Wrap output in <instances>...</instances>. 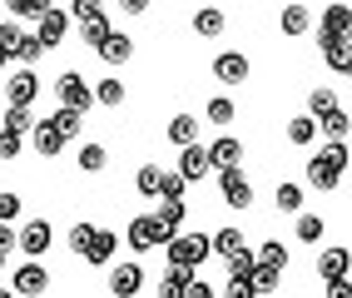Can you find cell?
I'll list each match as a JSON object with an SVG mask.
<instances>
[{
  "mask_svg": "<svg viewBox=\"0 0 352 298\" xmlns=\"http://www.w3.org/2000/svg\"><path fill=\"white\" fill-rule=\"evenodd\" d=\"M347 159H352V154H347L342 140H327V145L308 159V184H313V189H338L342 174H347Z\"/></svg>",
  "mask_w": 352,
  "mask_h": 298,
  "instance_id": "obj_1",
  "label": "cell"
},
{
  "mask_svg": "<svg viewBox=\"0 0 352 298\" xmlns=\"http://www.w3.org/2000/svg\"><path fill=\"white\" fill-rule=\"evenodd\" d=\"M164 259L184 264V268H199V264L214 259V239H208V234H184V228H179V234L164 244Z\"/></svg>",
  "mask_w": 352,
  "mask_h": 298,
  "instance_id": "obj_2",
  "label": "cell"
},
{
  "mask_svg": "<svg viewBox=\"0 0 352 298\" xmlns=\"http://www.w3.org/2000/svg\"><path fill=\"white\" fill-rule=\"evenodd\" d=\"M174 234L159 224V214H134L129 219V228H124V244L134 248V254H149V248H164Z\"/></svg>",
  "mask_w": 352,
  "mask_h": 298,
  "instance_id": "obj_3",
  "label": "cell"
},
{
  "mask_svg": "<svg viewBox=\"0 0 352 298\" xmlns=\"http://www.w3.org/2000/svg\"><path fill=\"white\" fill-rule=\"evenodd\" d=\"M55 105H69V109L89 114V105H95V85H89L80 70H65V75L55 80Z\"/></svg>",
  "mask_w": 352,
  "mask_h": 298,
  "instance_id": "obj_4",
  "label": "cell"
},
{
  "mask_svg": "<svg viewBox=\"0 0 352 298\" xmlns=\"http://www.w3.org/2000/svg\"><path fill=\"white\" fill-rule=\"evenodd\" d=\"M10 288H15V298H40L45 288H50V273H45L40 259H25V264H15Z\"/></svg>",
  "mask_w": 352,
  "mask_h": 298,
  "instance_id": "obj_5",
  "label": "cell"
},
{
  "mask_svg": "<svg viewBox=\"0 0 352 298\" xmlns=\"http://www.w3.org/2000/svg\"><path fill=\"white\" fill-rule=\"evenodd\" d=\"M35 95H40V75H35V65H15L10 80H6V100L30 109V105H35Z\"/></svg>",
  "mask_w": 352,
  "mask_h": 298,
  "instance_id": "obj_6",
  "label": "cell"
},
{
  "mask_svg": "<svg viewBox=\"0 0 352 298\" xmlns=\"http://www.w3.org/2000/svg\"><path fill=\"white\" fill-rule=\"evenodd\" d=\"M219 199L228 204V209H248V204H253V184L243 179L239 164H233V169H219Z\"/></svg>",
  "mask_w": 352,
  "mask_h": 298,
  "instance_id": "obj_7",
  "label": "cell"
},
{
  "mask_svg": "<svg viewBox=\"0 0 352 298\" xmlns=\"http://www.w3.org/2000/svg\"><path fill=\"white\" fill-rule=\"evenodd\" d=\"M69 20H75V15H69V10H60V6H50V10H45V15L35 20V35H40V45H45V50H60V40L69 35Z\"/></svg>",
  "mask_w": 352,
  "mask_h": 298,
  "instance_id": "obj_8",
  "label": "cell"
},
{
  "mask_svg": "<svg viewBox=\"0 0 352 298\" xmlns=\"http://www.w3.org/2000/svg\"><path fill=\"white\" fill-rule=\"evenodd\" d=\"M144 264H114L109 268V293L114 298H139V288H144Z\"/></svg>",
  "mask_w": 352,
  "mask_h": 298,
  "instance_id": "obj_9",
  "label": "cell"
},
{
  "mask_svg": "<svg viewBox=\"0 0 352 298\" xmlns=\"http://www.w3.org/2000/svg\"><path fill=\"white\" fill-rule=\"evenodd\" d=\"M179 174L184 179H189V184H199V179H208V174H214V159H208V145H184L179 149Z\"/></svg>",
  "mask_w": 352,
  "mask_h": 298,
  "instance_id": "obj_10",
  "label": "cell"
},
{
  "mask_svg": "<svg viewBox=\"0 0 352 298\" xmlns=\"http://www.w3.org/2000/svg\"><path fill=\"white\" fill-rule=\"evenodd\" d=\"M50 244H55V228L45 224V219H30V224H20V254H25V259H40V254H50Z\"/></svg>",
  "mask_w": 352,
  "mask_h": 298,
  "instance_id": "obj_11",
  "label": "cell"
},
{
  "mask_svg": "<svg viewBox=\"0 0 352 298\" xmlns=\"http://www.w3.org/2000/svg\"><path fill=\"white\" fill-rule=\"evenodd\" d=\"M214 80L243 85V80H248V55H243V50H219V55H214Z\"/></svg>",
  "mask_w": 352,
  "mask_h": 298,
  "instance_id": "obj_12",
  "label": "cell"
},
{
  "mask_svg": "<svg viewBox=\"0 0 352 298\" xmlns=\"http://www.w3.org/2000/svg\"><path fill=\"white\" fill-rule=\"evenodd\" d=\"M30 140H35V154L40 159H55L69 140H65V134H60V125L55 120H35V129H30Z\"/></svg>",
  "mask_w": 352,
  "mask_h": 298,
  "instance_id": "obj_13",
  "label": "cell"
},
{
  "mask_svg": "<svg viewBox=\"0 0 352 298\" xmlns=\"http://www.w3.org/2000/svg\"><path fill=\"white\" fill-rule=\"evenodd\" d=\"M318 50H322V65H327V70L347 75V60H352V40H342V35H318Z\"/></svg>",
  "mask_w": 352,
  "mask_h": 298,
  "instance_id": "obj_14",
  "label": "cell"
},
{
  "mask_svg": "<svg viewBox=\"0 0 352 298\" xmlns=\"http://www.w3.org/2000/svg\"><path fill=\"white\" fill-rule=\"evenodd\" d=\"M318 35H342V40H352V6L333 0V6L322 10V20H318Z\"/></svg>",
  "mask_w": 352,
  "mask_h": 298,
  "instance_id": "obj_15",
  "label": "cell"
},
{
  "mask_svg": "<svg viewBox=\"0 0 352 298\" xmlns=\"http://www.w3.org/2000/svg\"><path fill=\"white\" fill-rule=\"evenodd\" d=\"M208 159H214V174L219 169H233L243 159V140H233V134H219L214 145H208Z\"/></svg>",
  "mask_w": 352,
  "mask_h": 298,
  "instance_id": "obj_16",
  "label": "cell"
},
{
  "mask_svg": "<svg viewBox=\"0 0 352 298\" xmlns=\"http://www.w3.org/2000/svg\"><path fill=\"white\" fill-rule=\"evenodd\" d=\"M308 25H313V15H308V6H298V0H293V6H283V10H278V30H283L288 40L308 35Z\"/></svg>",
  "mask_w": 352,
  "mask_h": 298,
  "instance_id": "obj_17",
  "label": "cell"
},
{
  "mask_svg": "<svg viewBox=\"0 0 352 298\" xmlns=\"http://www.w3.org/2000/svg\"><path fill=\"white\" fill-rule=\"evenodd\" d=\"M194 273H199V268L169 264V273L159 279V298H184V293H189V284H194Z\"/></svg>",
  "mask_w": 352,
  "mask_h": 298,
  "instance_id": "obj_18",
  "label": "cell"
},
{
  "mask_svg": "<svg viewBox=\"0 0 352 298\" xmlns=\"http://www.w3.org/2000/svg\"><path fill=\"white\" fill-rule=\"evenodd\" d=\"M228 30V15L219 10V6H204V10H194V35H204V40H219Z\"/></svg>",
  "mask_w": 352,
  "mask_h": 298,
  "instance_id": "obj_19",
  "label": "cell"
},
{
  "mask_svg": "<svg viewBox=\"0 0 352 298\" xmlns=\"http://www.w3.org/2000/svg\"><path fill=\"white\" fill-rule=\"evenodd\" d=\"M347 268H352V254L342 244H333V248H322V254H318V273H322V279H342Z\"/></svg>",
  "mask_w": 352,
  "mask_h": 298,
  "instance_id": "obj_20",
  "label": "cell"
},
{
  "mask_svg": "<svg viewBox=\"0 0 352 298\" xmlns=\"http://www.w3.org/2000/svg\"><path fill=\"white\" fill-rule=\"evenodd\" d=\"M114 248H120V234L100 228V234H95V244H89V254H85V264H95V268H109V264H114Z\"/></svg>",
  "mask_w": 352,
  "mask_h": 298,
  "instance_id": "obj_21",
  "label": "cell"
},
{
  "mask_svg": "<svg viewBox=\"0 0 352 298\" xmlns=\"http://www.w3.org/2000/svg\"><path fill=\"white\" fill-rule=\"evenodd\" d=\"M100 60H104V65H129V60H134V35H124V30H114V35L104 40V50H100Z\"/></svg>",
  "mask_w": 352,
  "mask_h": 298,
  "instance_id": "obj_22",
  "label": "cell"
},
{
  "mask_svg": "<svg viewBox=\"0 0 352 298\" xmlns=\"http://www.w3.org/2000/svg\"><path fill=\"white\" fill-rule=\"evenodd\" d=\"M164 134H169V145H179V149H184V145H194V140H199V120H194V114H174Z\"/></svg>",
  "mask_w": 352,
  "mask_h": 298,
  "instance_id": "obj_23",
  "label": "cell"
},
{
  "mask_svg": "<svg viewBox=\"0 0 352 298\" xmlns=\"http://www.w3.org/2000/svg\"><path fill=\"white\" fill-rule=\"evenodd\" d=\"M318 140V114H298V120H288V145L308 149Z\"/></svg>",
  "mask_w": 352,
  "mask_h": 298,
  "instance_id": "obj_24",
  "label": "cell"
},
{
  "mask_svg": "<svg viewBox=\"0 0 352 298\" xmlns=\"http://www.w3.org/2000/svg\"><path fill=\"white\" fill-rule=\"evenodd\" d=\"M347 129H352V120H347L342 105L327 109V114H318V134H327V140H347Z\"/></svg>",
  "mask_w": 352,
  "mask_h": 298,
  "instance_id": "obj_25",
  "label": "cell"
},
{
  "mask_svg": "<svg viewBox=\"0 0 352 298\" xmlns=\"http://www.w3.org/2000/svg\"><path fill=\"white\" fill-rule=\"evenodd\" d=\"M184 219H189V204H184V199H159V224L169 228V234H179Z\"/></svg>",
  "mask_w": 352,
  "mask_h": 298,
  "instance_id": "obj_26",
  "label": "cell"
},
{
  "mask_svg": "<svg viewBox=\"0 0 352 298\" xmlns=\"http://www.w3.org/2000/svg\"><path fill=\"white\" fill-rule=\"evenodd\" d=\"M159 184H164V169L159 164H139L134 169V189L144 194V199H159Z\"/></svg>",
  "mask_w": 352,
  "mask_h": 298,
  "instance_id": "obj_27",
  "label": "cell"
},
{
  "mask_svg": "<svg viewBox=\"0 0 352 298\" xmlns=\"http://www.w3.org/2000/svg\"><path fill=\"white\" fill-rule=\"evenodd\" d=\"M258 264H268V268L283 273L288 268V244L283 239H263V244H258Z\"/></svg>",
  "mask_w": 352,
  "mask_h": 298,
  "instance_id": "obj_28",
  "label": "cell"
},
{
  "mask_svg": "<svg viewBox=\"0 0 352 298\" xmlns=\"http://www.w3.org/2000/svg\"><path fill=\"white\" fill-rule=\"evenodd\" d=\"M208 239H214V254L219 259H233V254H239V248H243V228H219V234H208Z\"/></svg>",
  "mask_w": 352,
  "mask_h": 298,
  "instance_id": "obj_29",
  "label": "cell"
},
{
  "mask_svg": "<svg viewBox=\"0 0 352 298\" xmlns=\"http://www.w3.org/2000/svg\"><path fill=\"white\" fill-rule=\"evenodd\" d=\"M75 164H80L85 174H100V169L109 164V149H104V145H80V154H75Z\"/></svg>",
  "mask_w": 352,
  "mask_h": 298,
  "instance_id": "obj_30",
  "label": "cell"
},
{
  "mask_svg": "<svg viewBox=\"0 0 352 298\" xmlns=\"http://www.w3.org/2000/svg\"><path fill=\"white\" fill-rule=\"evenodd\" d=\"M233 114H239V109H233V100H228V95H214V100H208V109H204V120L214 125V129H223V125H233Z\"/></svg>",
  "mask_w": 352,
  "mask_h": 298,
  "instance_id": "obj_31",
  "label": "cell"
},
{
  "mask_svg": "<svg viewBox=\"0 0 352 298\" xmlns=\"http://www.w3.org/2000/svg\"><path fill=\"white\" fill-rule=\"evenodd\" d=\"M50 120L60 125V134H65V140H75V134L85 129V114H80V109H69V105H55V114H50Z\"/></svg>",
  "mask_w": 352,
  "mask_h": 298,
  "instance_id": "obj_32",
  "label": "cell"
},
{
  "mask_svg": "<svg viewBox=\"0 0 352 298\" xmlns=\"http://www.w3.org/2000/svg\"><path fill=\"white\" fill-rule=\"evenodd\" d=\"M273 204H278V214H302V189L298 184H278V194H273Z\"/></svg>",
  "mask_w": 352,
  "mask_h": 298,
  "instance_id": "obj_33",
  "label": "cell"
},
{
  "mask_svg": "<svg viewBox=\"0 0 352 298\" xmlns=\"http://www.w3.org/2000/svg\"><path fill=\"white\" fill-rule=\"evenodd\" d=\"M114 35V25H109V15H100V20H89V25H85V45H89V50H104V40Z\"/></svg>",
  "mask_w": 352,
  "mask_h": 298,
  "instance_id": "obj_34",
  "label": "cell"
},
{
  "mask_svg": "<svg viewBox=\"0 0 352 298\" xmlns=\"http://www.w3.org/2000/svg\"><path fill=\"white\" fill-rule=\"evenodd\" d=\"M40 55H45V45H40V35H20V45H15V65H40Z\"/></svg>",
  "mask_w": 352,
  "mask_h": 298,
  "instance_id": "obj_35",
  "label": "cell"
},
{
  "mask_svg": "<svg viewBox=\"0 0 352 298\" xmlns=\"http://www.w3.org/2000/svg\"><path fill=\"white\" fill-rule=\"evenodd\" d=\"M95 105H104V109L124 105V80H100L95 85Z\"/></svg>",
  "mask_w": 352,
  "mask_h": 298,
  "instance_id": "obj_36",
  "label": "cell"
},
{
  "mask_svg": "<svg viewBox=\"0 0 352 298\" xmlns=\"http://www.w3.org/2000/svg\"><path fill=\"white\" fill-rule=\"evenodd\" d=\"M6 6H10V20H40L50 10V0H6Z\"/></svg>",
  "mask_w": 352,
  "mask_h": 298,
  "instance_id": "obj_37",
  "label": "cell"
},
{
  "mask_svg": "<svg viewBox=\"0 0 352 298\" xmlns=\"http://www.w3.org/2000/svg\"><path fill=\"white\" fill-rule=\"evenodd\" d=\"M293 219H298V244H318V239H322V228H327L318 214H293Z\"/></svg>",
  "mask_w": 352,
  "mask_h": 298,
  "instance_id": "obj_38",
  "label": "cell"
},
{
  "mask_svg": "<svg viewBox=\"0 0 352 298\" xmlns=\"http://www.w3.org/2000/svg\"><path fill=\"white\" fill-rule=\"evenodd\" d=\"M95 234H100V224H75V228H69V248H75V254L85 259V254H89V244H95Z\"/></svg>",
  "mask_w": 352,
  "mask_h": 298,
  "instance_id": "obj_39",
  "label": "cell"
},
{
  "mask_svg": "<svg viewBox=\"0 0 352 298\" xmlns=\"http://www.w3.org/2000/svg\"><path fill=\"white\" fill-rule=\"evenodd\" d=\"M248 279H253V288H258V293H273L278 284H283V273H278V268H268V264H253V273H248Z\"/></svg>",
  "mask_w": 352,
  "mask_h": 298,
  "instance_id": "obj_40",
  "label": "cell"
},
{
  "mask_svg": "<svg viewBox=\"0 0 352 298\" xmlns=\"http://www.w3.org/2000/svg\"><path fill=\"white\" fill-rule=\"evenodd\" d=\"M6 129H15V134H30V129H35V114H30L25 105H10V109H6Z\"/></svg>",
  "mask_w": 352,
  "mask_h": 298,
  "instance_id": "obj_41",
  "label": "cell"
},
{
  "mask_svg": "<svg viewBox=\"0 0 352 298\" xmlns=\"http://www.w3.org/2000/svg\"><path fill=\"white\" fill-rule=\"evenodd\" d=\"M69 15H75L80 25H89V20L104 15V6H100V0H69Z\"/></svg>",
  "mask_w": 352,
  "mask_h": 298,
  "instance_id": "obj_42",
  "label": "cell"
},
{
  "mask_svg": "<svg viewBox=\"0 0 352 298\" xmlns=\"http://www.w3.org/2000/svg\"><path fill=\"white\" fill-rule=\"evenodd\" d=\"M20 145H25V134H15L0 125V159H20Z\"/></svg>",
  "mask_w": 352,
  "mask_h": 298,
  "instance_id": "obj_43",
  "label": "cell"
},
{
  "mask_svg": "<svg viewBox=\"0 0 352 298\" xmlns=\"http://www.w3.org/2000/svg\"><path fill=\"white\" fill-rule=\"evenodd\" d=\"M20 35H25V30H20V20H6V25H0V50H6L10 60H15V45H20Z\"/></svg>",
  "mask_w": 352,
  "mask_h": 298,
  "instance_id": "obj_44",
  "label": "cell"
},
{
  "mask_svg": "<svg viewBox=\"0 0 352 298\" xmlns=\"http://www.w3.org/2000/svg\"><path fill=\"white\" fill-rule=\"evenodd\" d=\"M327 109H338V95H333V89H313V95H308V114H327Z\"/></svg>",
  "mask_w": 352,
  "mask_h": 298,
  "instance_id": "obj_45",
  "label": "cell"
},
{
  "mask_svg": "<svg viewBox=\"0 0 352 298\" xmlns=\"http://www.w3.org/2000/svg\"><path fill=\"white\" fill-rule=\"evenodd\" d=\"M223 298H258V288H253V279H239V273H228Z\"/></svg>",
  "mask_w": 352,
  "mask_h": 298,
  "instance_id": "obj_46",
  "label": "cell"
},
{
  "mask_svg": "<svg viewBox=\"0 0 352 298\" xmlns=\"http://www.w3.org/2000/svg\"><path fill=\"white\" fill-rule=\"evenodd\" d=\"M184 189H189V179H184V174H164L159 199H184Z\"/></svg>",
  "mask_w": 352,
  "mask_h": 298,
  "instance_id": "obj_47",
  "label": "cell"
},
{
  "mask_svg": "<svg viewBox=\"0 0 352 298\" xmlns=\"http://www.w3.org/2000/svg\"><path fill=\"white\" fill-rule=\"evenodd\" d=\"M15 214H20V194L0 189V224H15Z\"/></svg>",
  "mask_w": 352,
  "mask_h": 298,
  "instance_id": "obj_48",
  "label": "cell"
},
{
  "mask_svg": "<svg viewBox=\"0 0 352 298\" xmlns=\"http://www.w3.org/2000/svg\"><path fill=\"white\" fill-rule=\"evenodd\" d=\"M322 298H352V279H322Z\"/></svg>",
  "mask_w": 352,
  "mask_h": 298,
  "instance_id": "obj_49",
  "label": "cell"
},
{
  "mask_svg": "<svg viewBox=\"0 0 352 298\" xmlns=\"http://www.w3.org/2000/svg\"><path fill=\"white\" fill-rule=\"evenodd\" d=\"M15 248H20V234L10 224H0V254H15Z\"/></svg>",
  "mask_w": 352,
  "mask_h": 298,
  "instance_id": "obj_50",
  "label": "cell"
},
{
  "mask_svg": "<svg viewBox=\"0 0 352 298\" xmlns=\"http://www.w3.org/2000/svg\"><path fill=\"white\" fill-rule=\"evenodd\" d=\"M184 298H214V284H208V279H199V273H194V284H189V293H184Z\"/></svg>",
  "mask_w": 352,
  "mask_h": 298,
  "instance_id": "obj_51",
  "label": "cell"
},
{
  "mask_svg": "<svg viewBox=\"0 0 352 298\" xmlns=\"http://www.w3.org/2000/svg\"><path fill=\"white\" fill-rule=\"evenodd\" d=\"M120 10H124V15H144L149 0H120Z\"/></svg>",
  "mask_w": 352,
  "mask_h": 298,
  "instance_id": "obj_52",
  "label": "cell"
},
{
  "mask_svg": "<svg viewBox=\"0 0 352 298\" xmlns=\"http://www.w3.org/2000/svg\"><path fill=\"white\" fill-rule=\"evenodd\" d=\"M6 65H15V60H10V55H6V50H0V75H6Z\"/></svg>",
  "mask_w": 352,
  "mask_h": 298,
  "instance_id": "obj_53",
  "label": "cell"
},
{
  "mask_svg": "<svg viewBox=\"0 0 352 298\" xmlns=\"http://www.w3.org/2000/svg\"><path fill=\"white\" fill-rule=\"evenodd\" d=\"M0 298H15V288H0Z\"/></svg>",
  "mask_w": 352,
  "mask_h": 298,
  "instance_id": "obj_54",
  "label": "cell"
},
{
  "mask_svg": "<svg viewBox=\"0 0 352 298\" xmlns=\"http://www.w3.org/2000/svg\"><path fill=\"white\" fill-rule=\"evenodd\" d=\"M6 259H10V254H0V268H6Z\"/></svg>",
  "mask_w": 352,
  "mask_h": 298,
  "instance_id": "obj_55",
  "label": "cell"
},
{
  "mask_svg": "<svg viewBox=\"0 0 352 298\" xmlns=\"http://www.w3.org/2000/svg\"><path fill=\"white\" fill-rule=\"evenodd\" d=\"M347 80H352V60H347Z\"/></svg>",
  "mask_w": 352,
  "mask_h": 298,
  "instance_id": "obj_56",
  "label": "cell"
}]
</instances>
